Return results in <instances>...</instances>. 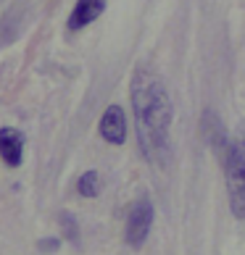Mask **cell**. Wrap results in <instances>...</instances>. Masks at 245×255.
Wrapping results in <instances>:
<instances>
[{
    "label": "cell",
    "mask_w": 245,
    "mask_h": 255,
    "mask_svg": "<svg viewBox=\"0 0 245 255\" xmlns=\"http://www.w3.org/2000/svg\"><path fill=\"white\" fill-rule=\"evenodd\" d=\"M77 192L82 197H95L100 192V174L98 171H84L77 179Z\"/></svg>",
    "instance_id": "7"
},
{
    "label": "cell",
    "mask_w": 245,
    "mask_h": 255,
    "mask_svg": "<svg viewBox=\"0 0 245 255\" xmlns=\"http://www.w3.org/2000/svg\"><path fill=\"white\" fill-rule=\"evenodd\" d=\"M103 11H106V0H77L69 16V29H82V26L92 24Z\"/></svg>",
    "instance_id": "6"
},
{
    "label": "cell",
    "mask_w": 245,
    "mask_h": 255,
    "mask_svg": "<svg viewBox=\"0 0 245 255\" xmlns=\"http://www.w3.org/2000/svg\"><path fill=\"white\" fill-rule=\"evenodd\" d=\"M0 158L5 166H21L24 160V134L18 129H0Z\"/></svg>",
    "instance_id": "5"
},
{
    "label": "cell",
    "mask_w": 245,
    "mask_h": 255,
    "mask_svg": "<svg viewBox=\"0 0 245 255\" xmlns=\"http://www.w3.org/2000/svg\"><path fill=\"white\" fill-rule=\"evenodd\" d=\"M100 137L106 139V142L111 145H124L127 142V116H124V111H121L119 106H111L103 111V116H100Z\"/></svg>",
    "instance_id": "4"
},
{
    "label": "cell",
    "mask_w": 245,
    "mask_h": 255,
    "mask_svg": "<svg viewBox=\"0 0 245 255\" xmlns=\"http://www.w3.org/2000/svg\"><path fill=\"white\" fill-rule=\"evenodd\" d=\"M40 250H50V253L58 250V240H42L40 242Z\"/></svg>",
    "instance_id": "8"
},
{
    "label": "cell",
    "mask_w": 245,
    "mask_h": 255,
    "mask_svg": "<svg viewBox=\"0 0 245 255\" xmlns=\"http://www.w3.org/2000/svg\"><path fill=\"white\" fill-rule=\"evenodd\" d=\"M132 111H135L137 145L148 163L164 166L169 158V129H172V100L166 84L150 69H137L132 77Z\"/></svg>",
    "instance_id": "1"
},
{
    "label": "cell",
    "mask_w": 245,
    "mask_h": 255,
    "mask_svg": "<svg viewBox=\"0 0 245 255\" xmlns=\"http://www.w3.org/2000/svg\"><path fill=\"white\" fill-rule=\"evenodd\" d=\"M227 195L235 219H245V137H238L222 147Z\"/></svg>",
    "instance_id": "2"
},
{
    "label": "cell",
    "mask_w": 245,
    "mask_h": 255,
    "mask_svg": "<svg viewBox=\"0 0 245 255\" xmlns=\"http://www.w3.org/2000/svg\"><path fill=\"white\" fill-rule=\"evenodd\" d=\"M153 205H150L148 197H140V200L129 208L127 213V224H124V240L129 248H143L150 226H153Z\"/></svg>",
    "instance_id": "3"
}]
</instances>
